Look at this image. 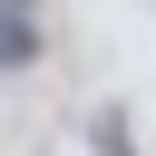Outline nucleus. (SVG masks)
Wrapping results in <instances>:
<instances>
[{"mask_svg": "<svg viewBox=\"0 0 156 156\" xmlns=\"http://www.w3.org/2000/svg\"><path fill=\"white\" fill-rule=\"evenodd\" d=\"M39 49H49V10L39 0H0V78L10 68H39Z\"/></svg>", "mask_w": 156, "mask_h": 156, "instance_id": "nucleus-1", "label": "nucleus"}, {"mask_svg": "<svg viewBox=\"0 0 156 156\" xmlns=\"http://www.w3.org/2000/svg\"><path fill=\"white\" fill-rule=\"evenodd\" d=\"M88 146H98V156H136V146H127V117H107V107L88 117Z\"/></svg>", "mask_w": 156, "mask_h": 156, "instance_id": "nucleus-2", "label": "nucleus"}]
</instances>
